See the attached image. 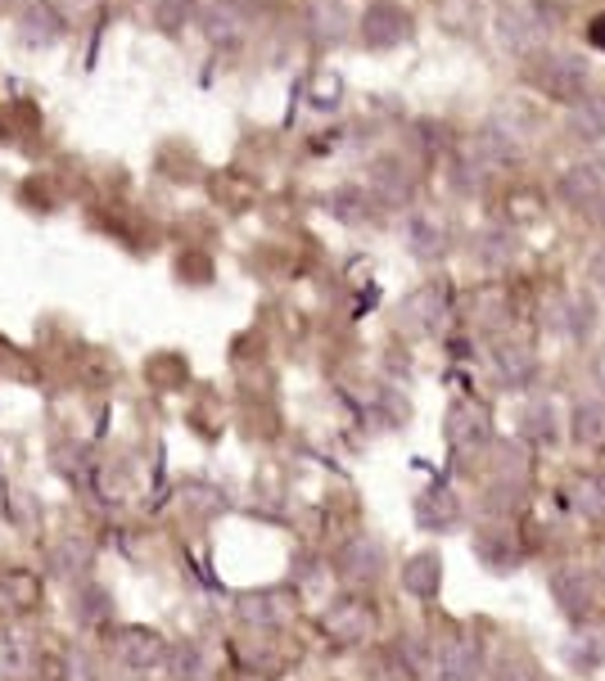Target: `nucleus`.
<instances>
[{"label": "nucleus", "mask_w": 605, "mask_h": 681, "mask_svg": "<svg viewBox=\"0 0 605 681\" xmlns=\"http://www.w3.org/2000/svg\"><path fill=\"white\" fill-rule=\"evenodd\" d=\"M402 582H407V591H415V596H434V591H438V559H434V555H415V559L407 564Z\"/></svg>", "instance_id": "1"}, {"label": "nucleus", "mask_w": 605, "mask_h": 681, "mask_svg": "<svg viewBox=\"0 0 605 681\" xmlns=\"http://www.w3.org/2000/svg\"><path fill=\"white\" fill-rule=\"evenodd\" d=\"M430 681H475V663H466L461 650H443L434 672H430Z\"/></svg>", "instance_id": "2"}, {"label": "nucleus", "mask_w": 605, "mask_h": 681, "mask_svg": "<svg viewBox=\"0 0 605 681\" xmlns=\"http://www.w3.org/2000/svg\"><path fill=\"white\" fill-rule=\"evenodd\" d=\"M579 510H583L587 519L605 523V478H587V483L579 487Z\"/></svg>", "instance_id": "3"}, {"label": "nucleus", "mask_w": 605, "mask_h": 681, "mask_svg": "<svg viewBox=\"0 0 605 681\" xmlns=\"http://www.w3.org/2000/svg\"><path fill=\"white\" fill-rule=\"evenodd\" d=\"M498 681H543V677L534 672V663H528V659H506L498 668Z\"/></svg>", "instance_id": "4"}, {"label": "nucleus", "mask_w": 605, "mask_h": 681, "mask_svg": "<svg viewBox=\"0 0 605 681\" xmlns=\"http://www.w3.org/2000/svg\"><path fill=\"white\" fill-rule=\"evenodd\" d=\"M587 42H592L596 50H605V14H596V19L587 23Z\"/></svg>", "instance_id": "5"}]
</instances>
